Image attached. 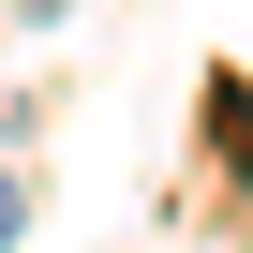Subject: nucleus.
<instances>
[{"label": "nucleus", "mask_w": 253, "mask_h": 253, "mask_svg": "<svg viewBox=\"0 0 253 253\" xmlns=\"http://www.w3.org/2000/svg\"><path fill=\"white\" fill-rule=\"evenodd\" d=\"M15 223H30V194H15V164H0V253H15Z\"/></svg>", "instance_id": "obj_1"}]
</instances>
